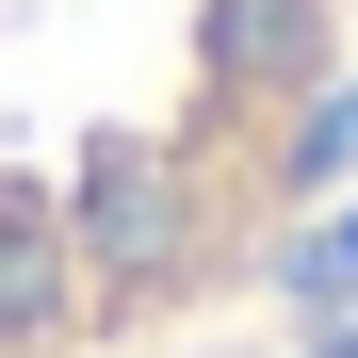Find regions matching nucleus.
<instances>
[{"instance_id":"f257e3e1","label":"nucleus","mask_w":358,"mask_h":358,"mask_svg":"<svg viewBox=\"0 0 358 358\" xmlns=\"http://www.w3.org/2000/svg\"><path fill=\"white\" fill-rule=\"evenodd\" d=\"M358 147V0H0V358H147L293 261Z\"/></svg>"}]
</instances>
